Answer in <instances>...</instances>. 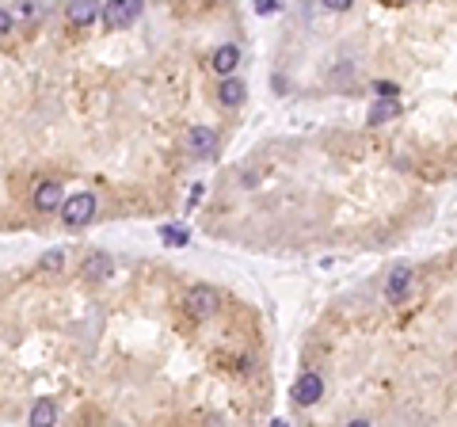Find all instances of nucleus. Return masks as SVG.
I'll use <instances>...</instances> for the list:
<instances>
[{"mask_svg":"<svg viewBox=\"0 0 457 427\" xmlns=\"http://www.w3.org/2000/svg\"><path fill=\"white\" fill-rule=\"evenodd\" d=\"M96 210H99V199L92 191H81V195H73V199L61 202V222L69 229H81L96 217Z\"/></svg>","mask_w":457,"mask_h":427,"instance_id":"f257e3e1","label":"nucleus"},{"mask_svg":"<svg viewBox=\"0 0 457 427\" xmlns=\"http://www.w3.org/2000/svg\"><path fill=\"white\" fill-rule=\"evenodd\" d=\"M183 309L191 313L195 321H210V317L221 309V298H217V290H210V287H191L183 298Z\"/></svg>","mask_w":457,"mask_h":427,"instance_id":"f03ea898","label":"nucleus"},{"mask_svg":"<svg viewBox=\"0 0 457 427\" xmlns=\"http://www.w3.org/2000/svg\"><path fill=\"white\" fill-rule=\"evenodd\" d=\"M141 8H145V0H107L99 19H103L107 27H130L133 19L141 16Z\"/></svg>","mask_w":457,"mask_h":427,"instance_id":"7ed1b4c3","label":"nucleus"},{"mask_svg":"<svg viewBox=\"0 0 457 427\" xmlns=\"http://www.w3.org/2000/svg\"><path fill=\"white\" fill-rule=\"evenodd\" d=\"M187 153H191L195 160H210L217 153V130H210V126H191L187 130Z\"/></svg>","mask_w":457,"mask_h":427,"instance_id":"20e7f679","label":"nucleus"},{"mask_svg":"<svg viewBox=\"0 0 457 427\" xmlns=\"http://www.w3.org/2000/svg\"><path fill=\"white\" fill-rule=\"evenodd\" d=\"M289 397H294V404H301V408L317 404L320 397H324V378H320V374H313V370H305V374H301V378L294 381Z\"/></svg>","mask_w":457,"mask_h":427,"instance_id":"39448f33","label":"nucleus"},{"mask_svg":"<svg viewBox=\"0 0 457 427\" xmlns=\"http://www.w3.org/2000/svg\"><path fill=\"white\" fill-rule=\"evenodd\" d=\"M61 183L58 180H42L38 187H35V210L42 214H53V210H61Z\"/></svg>","mask_w":457,"mask_h":427,"instance_id":"423d86ee","label":"nucleus"},{"mask_svg":"<svg viewBox=\"0 0 457 427\" xmlns=\"http://www.w3.org/2000/svg\"><path fill=\"white\" fill-rule=\"evenodd\" d=\"M408 290H411V271L408 267H396L393 275H389V282H385V302L400 305V302L408 298Z\"/></svg>","mask_w":457,"mask_h":427,"instance_id":"0eeeda50","label":"nucleus"},{"mask_svg":"<svg viewBox=\"0 0 457 427\" xmlns=\"http://www.w3.org/2000/svg\"><path fill=\"white\" fill-rule=\"evenodd\" d=\"M240 65V50L237 46H217L214 58H210V69H214L217 76H232Z\"/></svg>","mask_w":457,"mask_h":427,"instance_id":"6e6552de","label":"nucleus"},{"mask_svg":"<svg viewBox=\"0 0 457 427\" xmlns=\"http://www.w3.org/2000/svg\"><path fill=\"white\" fill-rule=\"evenodd\" d=\"M81 271H84L88 282H103V279L111 275V256H107V252H88Z\"/></svg>","mask_w":457,"mask_h":427,"instance_id":"1a4fd4ad","label":"nucleus"},{"mask_svg":"<svg viewBox=\"0 0 457 427\" xmlns=\"http://www.w3.org/2000/svg\"><path fill=\"white\" fill-rule=\"evenodd\" d=\"M244 84L237 81V76H221V88H217V100H221V107H229V111H237V107L244 103Z\"/></svg>","mask_w":457,"mask_h":427,"instance_id":"9d476101","label":"nucleus"},{"mask_svg":"<svg viewBox=\"0 0 457 427\" xmlns=\"http://www.w3.org/2000/svg\"><path fill=\"white\" fill-rule=\"evenodd\" d=\"M99 12H103V8H99L96 0H73V4H69V24L73 27H88Z\"/></svg>","mask_w":457,"mask_h":427,"instance_id":"9b49d317","label":"nucleus"},{"mask_svg":"<svg viewBox=\"0 0 457 427\" xmlns=\"http://www.w3.org/2000/svg\"><path fill=\"white\" fill-rule=\"evenodd\" d=\"M31 423L35 427H50V423H58V404L53 401H35V408H31Z\"/></svg>","mask_w":457,"mask_h":427,"instance_id":"f8f14e48","label":"nucleus"},{"mask_svg":"<svg viewBox=\"0 0 457 427\" xmlns=\"http://www.w3.org/2000/svg\"><path fill=\"white\" fill-rule=\"evenodd\" d=\"M400 115V103L396 100H389V96H377V103L370 107V123H389V118H396Z\"/></svg>","mask_w":457,"mask_h":427,"instance_id":"ddd939ff","label":"nucleus"},{"mask_svg":"<svg viewBox=\"0 0 457 427\" xmlns=\"http://www.w3.org/2000/svg\"><path fill=\"white\" fill-rule=\"evenodd\" d=\"M160 240H164V245H172V248H183L187 240H191V233H187L183 225H160Z\"/></svg>","mask_w":457,"mask_h":427,"instance_id":"4468645a","label":"nucleus"},{"mask_svg":"<svg viewBox=\"0 0 457 427\" xmlns=\"http://www.w3.org/2000/svg\"><path fill=\"white\" fill-rule=\"evenodd\" d=\"M61 267H65V252L61 248H53V252L42 256V271H61Z\"/></svg>","mask_w":457,"mask_h":427,"instance_id":"2eb2a0df","label":"nucleus"},{"mask_svg":"<svg viewBox=\"0 0 457 427\" xmlns=\"http://www.w3.org/2000/svg\"><path fill=\"white\" fill-rule=\"evenodd\" d=\"M374 92H377V96H389V100H396V96H400V84H393V81H377Z\"/></svg>","mask_w":457,"mask_h":427,"instance_id":"dca6fc26","label":"nucleus"},{"mask_svg":"<svg viewBox=\"0 0 457 427\" xmlns=\"http://www.w3.org/2000/svg\"><path fill=\"white\" fill-rule=\"evenodd\" d=\"M278 8H282V0H255V12L260 16H274Z\"/></svg>","mask_w":457,"mask_h":427,"instance_id":"f3484780","label":"nucleus"},{"mask_svg":"<svg viewBox=\"0 0 457 427\" xmlns=\"http://www.w3.org/2000/svg\"><path fill=\"white\" fill-rule=\"evenodd\" d=\"M16 27V19H12V12H8V8H0V38L8 35V31Z\"/></svg>","mask_w":457,"mask_h":427,"instance_id":"a211bd4d","label":"nucleus"},{"mask_svg":"<svg viewBox=\"0 0 457 427\" xmlns=\"http://www.w3.org/2000/svg\"><path fill=\"white\" fill-rule=\"evenodd\" d=\"M320 4H324L328 12H347V8L354 4V0H320Z\"/></svg>","mask_w":457,"mask_h":427,"instance_id":"6ab92c4d","label":"nucleus"}]
</instances>
